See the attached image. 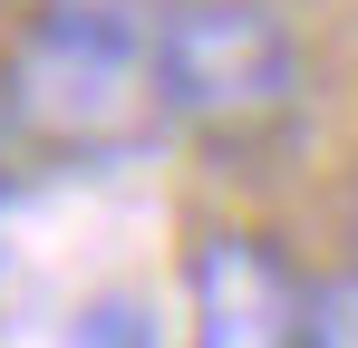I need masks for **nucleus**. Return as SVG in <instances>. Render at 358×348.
<instances>
[{
    "label": "nucleus",
    "instance_id": "nucleus-2",
    "mask_svg": "<svg viewBox=\"0 0 358 348\" xmlns=\"http://www.w3.org/2000/svg\"><path fill=\"white\" fill-rule=\"evenodd\" d=\"M310 58L271 0H165L155 20V97L165 126L203 145H262L300 116Z\"/></svg>",
    "mask_w": 358,
    "mask_h": 348
},
{
    "label": "nucleus",
    "instance_id": "nucleus-7",
    "mask_svg": "<svg viewBox=\"0 0 358 348\" xmlns=\"http://www.w3.org/2000/svg\"><path fill=\"white\" fill-rule=\"evenodd\" d=\"M20 10H29V0H20Z\"/></svg>",
    "mask_w": 358,
    "mask_h": 348
},
{
    "label": "nucleus",
    "instance_id": "nucleus-5",
    "mask_svg": "<svg viewBox=\"0 0 358 348\" xmlns=\"http://www.w3.org/2000/svg\"><path fill=\"white\" fill-rule=\"evenodd\" d=\"M68 348H165V329H155V310H145V300L107 290V300H87V310H78Z\"/></svg>",
    "mask_w": 358,
    "mask_h": 348
},
{
    "label": "nucleus",
    "instance_id": "nucleus-3",
    "mask_svg": "<svg viewBox=\"0 0 358 348\" xmlns=\"http://www.w3.org/2000/svg\"><path fill=\"white\" fill-rule=\"evenodd\" d=\"M300 290L262 232H203L184 252V348H300Z\"/></svg>",
    "mask_w": 358,
    "mask_h": 348
},
{
    "label": "nucleus",
    "instance_id": "nucleus-6",
    "mask_svg": "<svg viewBox=\"0 0 358 348\" xmlns=\"http://www.w3.org/2000/svg\"><path fill=\"white\" fill-rule=\"evenodd\" d=\"M0 165H10V155H0Z\"/></svg>",
    "mask_w": 358,
    "mask_h": 348
},
{
    "label": "nucleus",
    "instance_id": "nucleus-4",
    "mask_svg": "<svg viewBox=\"0 0 358 348\" xmlns=\"http://www.w3.org/2000/svg\"><path fill=\"white\" fill-rule=\"evenodd\" d=\"M300 348H358V261L300 290Z\"/></svg>",
    "mask_w": 358,
    "mask_h": 348
},
{
    "label": "nucleus",
    "instance_id": "nucleus-1",
    "mask_svg": "<svg viewBox=\"0 0 358 348\" xmlns=\"http://www.w3.org/2000/svg\"><path fill=\"white\" fill-rule=\"evenodd\" d=\"M165 20V10H155ZM155 20L29 0L0 49V155L10 165H126L165 136Z\"/></svg>",
    "mask_w": 358,
    "mask_h": 348
}]
</instances>
